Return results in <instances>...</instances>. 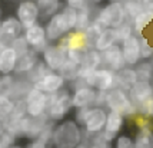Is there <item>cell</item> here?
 Masks as SVG:
<instances>
[{"label": "cell", "instance_id": "cell-52", "mask_svg": "<svg viewBox=\"0 0 153 148\" xmlns=\"http://www.w3.org/2000/svg\"><path fill=\"white\" fill-rule=\"evenodd\" d=\"M0 148H3V147H1V144H0Z\"/></svg>", "mask_w": 153, "mask_h": 148}, {"label": "cell", "instance_id": "cell-44", "mask_svg": "<svg viewBox=\"0 0 153 148\" xmlns=\"http://www.w3.org/2000/svg\"><path fill=\"white\" fill-rule=\"evenodd\" d=\"M6 47H7L6 43H4V42H1V41H0V53H3V50H4Z\"/></svg>", "mask_w": 153, "mask_h": 148}, {"label": "cell", "instance_id": "cell-54", "mask_svg": "<svg viewBox=\"0 0 153 148\" xmlns=\"http://www.w3.org/2000/svg\"><path fill=\"white\" fill-rule=\"evenodd\" d=\"M32 2H36V0H32Z\"/></svg>", "mask_w": 153, "mask_h": 148}, {"label": "cell", "instance_id": "cell-16", "mask_svg": "<svg viewBox=\"0 0 153 148\" xmlns=\"http://www.w3.org/2000/svg\"><path fill=\"white\" fill-rule=\"evenodd\" d=\"M125 116L119 112H114V111H107L106 115V124H105V129H103V134L109 141L113 144L114 140L117 138L122 132V129L125 127Z\"/></svg>", "mask_w": 153, "mask_h": 148}, {"label": "cell", "instance_id": "cell-2", "mask_svg": "<svg viewBox=\"0 0 153 148\" xmlns=\"http://www.w3.org/2000/svg\"><path fill=\"white\" fill-rule=\"evenodd\" d=\"M82 142L83 129L74 119H63L54 125L50 141L53 148H76Z\"/></svg>", "mask_w": 153, "mask_h": 148}, {"label": "cell", "instance_id": "cell-1", "mask_svg": "<svg viewBox=\"0 0 153 148\" xmlns=\"http://www.w3.org/2000/svg\"><path fill=\"white\" fill-rule=\"evenodd\" d=\"M76 20H77V9L69 6L62 9L59 13H56L52 19L47 20L45 26L47 42L62 41L66 35L74 30Z\"/></svg>", "mask_w": 153, "mask_h": 148}, {"label": "cell", "instance_id": "cell-8", "mask_svg": "<svg viewBox=\"0 0 153 148\" xmlns=\"http://www.w3.org/2000/svg\"><path fill=\"white\" fill-rule=\"evenodd\" d=\"M106 109L103 107H89L82 124L83 135H94L105 129L106 124Z\"/></svg>", "mask_w": 153, "mask_h": 148}, {"label": "cell", "instance_id": "cell-7", "mask_svg": "<svg viewBox=\"0 0 153 148\" xmlns=\"http://www.w3.org/2000/svg\"><path fill=\"white\" fill-rule=\"evenodd\" d=\"M86 86L92 88L96 92H103L106 94L107 91H110L112 88L116 86V76L114 72L105 69V68H99L90 75H87L85 79H82Z\"/></svg>", "mask_w": 153, "mask_h": 148}, {"label": "cell", "instance_id": "cell-22", "mask_svg": "<svg viewBox=\"0 0 153 148\" xmlns=\"http://www.w3.org/2000/svg\"><path fill=\"white\" fill-rule=\"evenodd\" d=\"M39 53H36L34 50H29L27 53H25L23 56L17 58V63H16V68H14V74H25L26 75L27 72H30L36 63L39 62Z\"/></svg>", "mask_w": 153, "mask_h": 148}, {"label": "cell", "instance_id": "cell-13", "mask_svg": "<svg viewBox=\"0 0 153 148\" xmlns=\"http://www.w3.org/2000/svg\"><path fill=\"white\" fill-rule=\"evenodd\" d=\"M25 39H26L29 47L32 50H34L36 53H42L49 45L45 26H42L39 23L25 30Z\"/></svg>", "mask_w": 153, "mask_h": 148}, {"label": "cell", "instance_id": "cell-46", "mask_svg": "<svg viewBox=\"0 0 153 148\" xmlns=\"http://www.w3.org/2000/svg\"><path fill=\"white\" fill-rule=\"evenodd\" d=\"M9 148H25V147H22V145H19V144H13L12 147H9Z\"/></svg>", "mask_w": 153, "mask_h": 148}, {"label": "cell", "instance_id": "cell-5", "mask_svg": "<svg viewBox=\"0 0 153 148\" xmlns=\"http://www.w3.org/2000/svg\"><path fill=\"white\" fill-rule=\"evenodd\" d=\"M127 95L133 104L134 109L137 112V116L149 118V107L153 96L152 82H136L127 91Z\"/></svg>", "mask_w": 153, "mask_h": 148}, {"label": "cell", "instance_id": "cell-25", "mask_svg": "<svg viewBox=\"0 0 153 148\" xmlns=\"http://www.w3.org/2000/svg\"><path fill=\"white\" fill-rule=\"evenodd\" d=\"M153 23V13L150 12H142L139 13L133 20H132V27H133V32L134 35H143V32L147 29V26Z\"/></svg>", "mask_w": 153, "mask_h": 148}, {"label": "cell", "instance_id": "cell-50", "mask_svg": "<svg viewBox=\"0 0 153 148\" xmlns=\"http://www.w3.org/2000/svg\"><path fill=\"white\" fill-rule=\"evenodd\" d=\"M0 17H1V9H0Z\"/></svg>", "mask_w": 153, "mask_h": 148}, {"label": "cell", "instance_id": "cell-28", "mask_svg": "<svg viewBox=\"0 0 153 148\" xmlns=\"http://www.w3.org/2000/svg\"><path fill=\"white\" fill-rule=\"evenodd\" d=\"M79 68L80 65L79 63H74L72 61H67L63 63V66L59 69V72L57 74L65 79V81H69V82H74L77 79V75H79Z\"/></svg>", "mask_w": 153, "mask_h": 148}, {"label": "cell", "instance_id": "cell-45", "mask_svg": "<svg viewBox=\"0 0 153 148\" xmlns=\"http://www.w3.org/2000/svg\"><path fill=\"white\" fill-rule=\"evenodd\" d=\"M76 148H89V145H87V144H85V142H82V144H80V145H77Z\"/></svg>", "mask_w": 153, "mask_h": 148}, {"label": "cell", "instance_id": "cell-6", "mask_svg": "<svg viewBox=\"0 0 153 148\" xmlns=\"http://www.w3.org/2000/svg\"><path fill=\"white\" fill-rule=\"evenodd\" d=\"M96 22H99L103 29H117L126 22V14L122 2H109L99 9L96 14Z\"/></svg>", "mask_w": 153, "mask_h": 148}, {"label": "cell", "instance_id": "cell-53", "mask_svg": "<svg viewBox=\"0 0 153 148\" xmlns=\"http://www.w3.org/2000/svg\"><path fill=\"white\" fill-rule=\"evenodd\" d=\"M106 148H112V147H106Z\"/></svg>", "mask_w": 153, "mask_h": 148}, {"label": "cell", "instance_id": "cell-14", "mask_svg": "<svg viewBox=\"0 0 153 148\" xmlns=\"http://www.w3.org/2000/svg\"><path fill=\"white\" fill-rule=\"evenodd\" d=\"M100 59H102V66L114 72V74L126 66L120 45H114V46L106 49L105 52H100Z\"/></svg>", "mask_w": 153, "mask_h": 148}, {"label": "cell", "instance_id": "cell-15", "mask_svg": "<svg viewBox=\"0 0 153 148\" xmlns=\"http://www.w3.org/2000/svg\"><path fill=\"white\" fill-rule=\"evenodd\" d=\"M120 49H122V55H123L126 66L133 68L140 62V47L137 35H132L125 42H122Z\"/></svg>", "mask_w": 153, "mask_h": 148}, {"label": "cell", "instance_id": "cell-9", "mask_svg": "<svg viewBox=\"0 0 153 148\" xmlns=\"http://www.w3.org/2000/svg\"><path fill=\"white\" fill-rule=\"evenodd\" d=\"M23 107L26 115L32 118H37L42 115H46L47 107V94H43L42 91L36 88H30V91L23 99Z\"/></svg>", "mask_w": 153, "mask_h": 148}, {"label": "cell", "instance_id": "cell-38", "mask_svg": "<svg viewBox=\"0 0 153 148\" xmlns=\"http://www.w3.org/2000/svg\"><path fill=\"white\" fill-rule=\"evenodd\" d=\"M14 138L12 134H9L7 131H4V132H1L0 134V144H1V147L3 148H9V147H12L14 144Z\"/></svg>", "mask_w": 153, "mask_h": 148}, {"label": "cell", "instance_id": "cell-17", "mask_svg": "<svg viewBox=\"0 0 153 148\" xmlns=\"http://www.w3.org/2000/svg\"><path fill=\"white\" fill-rule=\"evenodd\" d=\"M66 85V81L60 76L57 72H50L49 75H46L43 79H40L39 82H36L33 85V88L42 91L43 94H56L59 92L60 89H63Z\"/></svg>", "mask_w": 153, "mask_h": 148}, {"label": "cell", "instance_id": "cell-41", "mask_svg": "<svg viewBox=\"0 0 153 148\" xmlns=\"http://www.w3.org/2000/svg\"><path fill=\"white\" fill-rule=\"evenodd\" d=\"M142 6H143L145 12L153 13V0H142Z\"/></svg>", "mask_w": 153, "mask_h": 148}, {"label": "cell", "instance_id": "cell-47", "mask_svg": "<svg viewBox=\"0 0 153 148\" xmlns=\"http://www.w3.org/2000/svg\"><path fill=\"white\" fill-rule=\"evenodd\" d=\"M149 62H150V65H152V68H153V56L150 58V59H149Z\"/></svg>", "mask_w": 153, "mask_h": 148}, {"label": "cell", "instance_id": "cell-20", "mask_svg": "<svg viewBox=\"0 0 153 148\" xmlns=\"http://www.w3.org/2000/svg\"><path fill=\"white\" fill-rule=\"evenodd\" d=\"M119 45L117 43V32L116 29H103L100 35L97 36V39L94 42L93 49L97 52H105L106 49Z\"/></svg>", "mask_w": 153, "mask_h": 148}, {"label": "cell", "instance_id": "cell-33", "mask_svg": "<svg viewBox=\"0 0 153 148\" xmlns=\"http://www.w3.org/2000/svg\"><path fill=\"white\" fill-rule=\"evenodd\" d=\"M103 30V27H102V25H100L99 22L96 20H92V23L87 26V29L83 32L85 33V36H86L87 42H89V45L93 47L94 42H96V39H97V36L100 35V32Z\"/></svg>", "mask_w": 153, "mask_h": 148}, {"label": "cell", "instance_id": "cell-23", "mask_svg": "<svg viewBox=\"0 0 153 148\" xmlns=\"http://www.w3.org/2000/svg\"><path fill=\"white\" fill-rule=\"evenodd\" d=\"M17 53L14 52L10 46H7L3 53H0V74L1 75H9L14 72V68L17 63Z\"/></svg>", "mask_w": 153, "mask_h": 148}, {"label": "cell", "instance_id": "cell-30", "mask_svg": "<svg viewBox=\"0 0 153 148\" xmlns=\"http://www.w3.org/2000/svg\"><path fill=\"white\" fill-rule=\"evenodd\" d=\"M122 5L125 9V14H126V22H130V23L137 14L143 12L142 0H123Z\"/></svg>", "mask_w": 153, "mask_h": 148}, {"label": "cell", "instance_id": "cell-34", "mask_svg": "<svg viewBox=\"0 0 153 148\" xmlns=\"http://www.w3.org/2000/svg\"><path fill=\"white\" fill-rule=\"evenodd\" d=\"M9 46L13 49L14 52L17 53V56H23L25 53H27L29 50H30V47H29V45H27L26 39H25V36H20V38H17V39H14Z\"/></svg>", "mask_w": 153, "mask_h": 148}, {"label": "cell", "instance_id": "cell-49", "mask_svg": "<svg viewBox=\"0 0 153 148\" xmlns=\"http://www.w3.org/2000/svg\"><path fill=\"white\" fill-rule=\"evenodd\" d=\"M89 148H97V147H92V145H89Z\"/></svg>", "mask_w": 153, "mask_h": 148}, {"label": "cell", "instance_id": "cell-32", "mask_svg": "<svg viewBox=\"0 0 153 148\" xmlns=\"http://www.w3.org/2000/svg\"><path fill=\"white\" fill-rule=\"evenodd\" d=\"M14 109H16V102L12 101L9 96L0 95V118L6 119L7 116L13 114Z\"/></svg>", "mask_w": 153, "mask_h": 148}, {"label": "cell", "instance_id": "cell-48", "mask_svg": "<svg viewBox=\"0 0 153 148\" xmlns=\"http://www.w3.org/2000/svg\"><path fill=\"white\" fill-rule=\"evenodd\" d=\"M0 39H1V20H0Z\"/></svg>", "mask_w": 153, "mask_h": 148}, {"label": "cell", "instance_id": "cell-21", "mask_svg": "<svg viewBox=\"0 0 153 148\" xmlns=\"http://www.w3.org/2000/svg\"><path fill=\"white\" fill-rule=\"evenodd\" d=\"M36 5L39 10V20L45 22L60 12L62 0H36Z\"/></svg>", "mask_w": 153, "mask_h": 148}, {"label": "cell", "instance_id": "cell-42", "mask_svg": "<svg viewBox=\"0 0 153 148\" xmlns=\"http://www.w3.org/2000/svg\"><path fill=\"white\" fill-rule=\"evenodd\" d=\"M106 0H87V6H97V5H102V3H105Z\"/></svg>", "mask_w": 153, "mask_h": 148}, {"label": "cell", "instance_id": "cell-26", "mask_svg": "<svg viewBox=\"0 0 153 148\" xmlns=\"http://www.w3.org/2000/svg\"><path fill=\"white\" fill-rule=\"evenodd\" d=\"M92 23V14H90V6L85 5L83 7L77 9V20L74 26V32H85L87 26Z\"/></svg>", "mask_w": 153, "mask_h": 148}, {"label": "cell", "instance_id": "cell-12", "mask_svg": "<svg viewBox=\"0 0 153 148\" xmlns=\"http://www.w3.org/2000/svg\"><path fill=\"white\" fill-rule=\"evenodd\" d=\"M133 142L134 148H153V125L149 118H137V128Z\"/></svg>", "mask_w": 153, "mask_h": 148}, {"label": "cell", "instance_id": "cell-36", "mask_svg": "<svg viewBox=\"0 0 153 148\" xmlns=\"http://www.w3.org/2000/svg\"><path fill=\"white\" fill-rule=\"evenodd\" d=\"M13 86H14V79L12 76L4 75L3 78H0V95H4V96L10 98Z\"/></svg>", "mask_w": 153, "mask_h": 148}, {"label": "cell", "instance_id": "cell-43", "mask_svg": "<svg viewBox=\"0 0 153 148\" xmlns=\"http://www.w3.org/2000/svg\"><path fill=\"white\" fill-rule=\"evenodd\" d=\"M149 118H153V96L150 101V107H149Z\"/></svg>", "mask_w": 153, "mask_h": 148}, {"label": "cell", "instance_id": "cell-19", "mask_svg": "<svg viewBox=\"0 0 153 148\" xmlns=\"http://www.w3.org/2000/svg\"><path fill=\"white\" fill-rule=\"evenodd\" d=\"M100 66H102L100 52L94 50V49L87 50V53L85 55L83 61H82V63H80L77 79H85L87 75H90L92 72H94V71H96V69H99Z\"/></svg>", "mask_w": 153, "mask_h": 148}, {"label": "cell", "instance_id": "cell-55", "mask_svg": "<svg viewBox=\"0 0 153 148\" xmlns=\"http://www.w3.org/2000/svg\"><path fill=\"white\" fill-rule=\"evenodd\" d=\"M120 2H123V0H120Z\"/></svg>", "mask_w": 153, "mask_h": 148}, {"label": "cell", "instance_id": "cell-51", "mask_svg": "<svg viewBox=\"0 0 153 148\" xmlns=\"http://www.w3.org/2000/svg\"><path fill=\"white\" fill-rule=\"evenodd\" d=\"M152 86H153V79H152Z\"/></svg>", "mask_w": 153, "mask_h": 148}, {"label": "cell", "instance_id": "cell-10", "mask_svg": "<svg viewBox=\"0 0 153 148\" xmlns=\"http://www.w3.org/2000/svg\"><path fill=\"white\" fill-rule=\"evenodd\" d=\"M42 61L52 72H59L66 62V49L60 43H49L42 52Z\"/></svg>", "mask_w": 153, "mask_h": 148}, {"label": "cell", "instance_id": "cell-35", "mask_svg": "<svg viewBox=\"0 0 153 148\" xmlns=\"http://www.w3.org/2000/svg\"><path fill=\"white\" fill-rule=\"evenodd\" d=\"M116 32H117V43H119V45L122 42L126 41L129 36L134 35L133 27H132V23H130V22H125L123 25H120V26L116 29Z\"/></svg>", "mask_w": 153, "mask_h": 148}, {"label": "cell", "instance_id": "cell-4", "mask_svg": "<svg viewBox=\"0 0 153 148\" xmlns=\"http://www.w3.org/2000/svg\"><path fill=\"white\" fill-rule=\"evenodd\" d=\"M105 107H107L109 111H114V112L122 114L125 118L126 116L127 118L137 116V112H136L133 104L127 95V91L119 86L112 88L110 91H107L105 94Z\"/></svg>", "mask_w": 153, "mask_h": 148}, {"label": "cell", "instance_id": "cell-31", "mask_svg": "<svg viewBox=\"0 0 153 148\" xmlns=\"http://www.w3.org/2000/svg\"><path fill=\"white\" fill-rule=\"evenodd\" d=\"M139 47H140V61H149L153 56V43H150L146 35H139Z\"/></svg>", "mask_w": 153, "mask_h": 148}, {"label": "cell", "instance_id": "cell-11", "mask_svg": "<svg viewBox=\"0 0 153 148\" xmlns=\"http://www.w3.org/2000/svg\"><path fill=\"white\" fill-rule=\"evenodd\" d=\"M16 17L20 22L23 30L37 25V22H39V10H37L36 2L22 0L19 3V6H17V10H16Z\"/></svg>", "mask_w": 153, "mask_h": 148}, {"label": "cell", "instance_id": "cell-18", "mask_svg": "<svg viewBox=\"0 0 153 148\" xmlns=\"http://www.w3.org/2000/svg\"><path fill=\"white\" fill-rule=\"evenodd\" d=\"M23 33V27L20 25V22L17 20V17L10 16L4 20H1V39L0 41L4 42L7 46L14 41L20 38Z\"/></svg>", "mask_w": 153, "mask_h": 148}, {"label": "cell", "instance_id": "cell-24", "mask_svg": "<svg viewBox=\"0 0 153 148\" xmlns=\"http://www.w3.org/2000/svg\"><path fill=\"white\" fill-rule=\"evenodd\" d=\"M114 76H116V86L122 88L125 91H129L130 86L137 82L136 72H134L133 68L130 66H125L123 69H120L119 72L114 74Z\"/></svg>", "mask_w": 153, "mask_h": 148}, {"label": "cell", "instance_id": "cell-29", "mask_svg": "<svg viewBox=\"0 0 153 148\" xmlns=\"http://www.w3.org/2000/svg\"><path fill=\"white\" fill-rule=\"evenodd\" d=\"M136 72V78L139 82H152L153 79V68L149 61H140L136 66H133Z\"/></svg>", "mask_w": 153, "mask_h": 148}, {"label": "cell", "instance_id": "cell-39", "mask_svg": "<svg viewBox=\"0 0 153 148\" xmlns=\"http://www.w3.org/2000/svg\"><path fill=\"white\" fill-rule=\"evenodd\" d=\"M49 142L42 140V138H36V140H30V142L27 144L25 148H49Z\"/></svg>", "mask_w": 153, "mask_h": 148}, {"label": "cell", "instance_id": "cell-40", "mask_svg": "<svg viewBox=\"0 0 153 148\" xmlns=\"http://www.w3.org/2000/svg\"><path fill=\"white\" fill-rule=\"evenodd\" d=\"M66 5L73 9H80L85 5H87V0H66Z\"/></svg>", "mask_w": 153, "mask_h": 148}, {"label": "cell", "instance_id": "cell-27", "mask_svg": "<svg viewBox=\"0 0 153 148\" xmlns=\"http://www.w3.org/2000/svg\"><path fill=\"white\" fill-rule=\"evenodd\" d=\"M50 72H52V71L43 63V61H39L36 63V66H34L30 72L26 74V81L29 82V83H32V86H33L36 82H39L40 79H43V78H45L46 75H49Z\"/></svg>", "mask_w": 153, "mask_h": 148}, {"label": "cell", "instance_id": "cell-3", "mask_svg": "<svg viewBox=\"0 0 153 148\" xmlns=\"http://www.w3.org/2000/svg\"><path fill=\"white\" fill-rule=\"evenodd\" d=\"M72 108H73V105H72V94H70L69 89L63 88L56 94L47 95L46 115L50 121H63V118L70 112Z\"/></svg>", "mask_w": 153, "mask_h": 148}, {"label": "cell", "instance_id": "cell-37", "mask_svg": "<svg viewBox=\"0 0 153 148\" xmlns=\"http://www.w3.org/2000/svg\"><path fill=\"white\" fill-rule=\"evenodd\" d=\"M112 148H134L133 138L130 135H119L114 140Z\"/></svg>", "mask_w": 153, "mask_h": 148}]
</instances>
